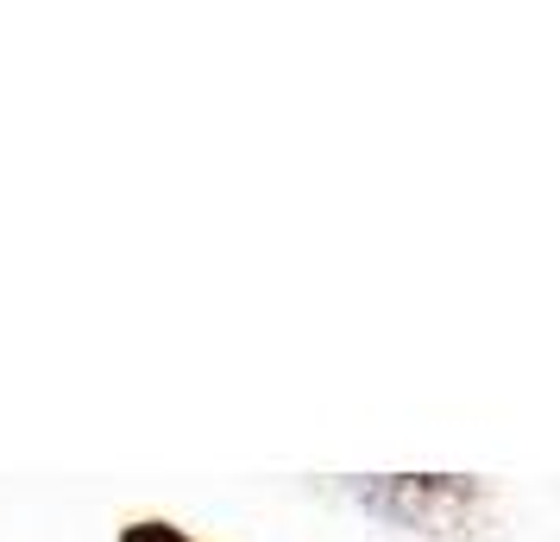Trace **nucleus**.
<instances>
[{
    "instance_id": "1",
    "label": "nucleus",
    "mask_w": 560,
    "mask_h": 542,
    "mask_svg": "<svg viewBox=\"0 0 560 542\" xmlns=\"http://www.w3.org/2000/svg\"><path fill=\"white\" fill-rule=\"evenodd\" d=\"M132 542H183V537H177V530H164V523H139Z\"/></svg>"
}]
</instances>
